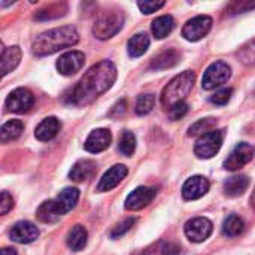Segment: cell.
<instances>
[{"instance_id": "1", "label": "cell", "mask_w": 255, "mask_h": 255, "mask_svg": "<svg viewBox=\"0 0 255 255\" xmlns=\"http://www.w3.org/2000/svg\"><path fill=\"white\" fill-rule=\"evenodd\" d=\"M117 79V67L112 61L103 60L93 66L79 82L66 94V102L75 106H87L106 93Z\"/></svg>"}, {"instance_id": "2", "label": "cell", "mask_w": 255, "mask_h": 255, "mask_svg": "<svg viewBox=\"0 0 255 255\" xmlns=\"http://www.w3.org/2000/svg\"><path fill=\"white\" fill-rule=\"evenodd\" d=\"M79 40V34L75 27L72 25H63L57 27L48 31H43L36 37L33 42V52L39 57L51 55L60 49L69 48L76 45Z\"/></svg>"}, {"instance_id": "3", "label": "cell", "mask_w": 255, "mask_h": 255, "mask_svg": "<svg viewBox=\"0 0 255 255\" xmlns=\"http://www.w3.org/2000/svg\"><path fill=\"white\" fill-rule=\"evenodd\" d=\"M196 81V75L194 72H182L181 75L175 76L163 90L161 93V103L164 108H172L178 103H182V100L190 94V91L193 90Z\"/></svg>"}, {"instance_id": "4", "label": "cell", "mask_w": 255, "mask_h": 255, "mask_svg": "<svg viewBox=\"0 0 255 255\" xmlns=\"http://www.w3.org/2000/svg\"><path fill=\"white\" fill-rule=\"evenodd\" d=\"M124 24V15L118 9H108L99 15L93 25V33L97 39H111L115 36Z\"/></svg>"}, {"instance_id": "5", "label": "cell", "mask_w": 255, "mask_h": 255, "mask_svg": "<svg viewBox=\"0 0 255 255\" xmlns=\"http://www.w3.org/2000/svg\"><path fill=\"white\" fill-rule=\"evenodd\" d=\"M224 139V131L223 130H212L196 142L194 145V152L199 158H212L218 151L221 149Z\"/></svg>"}, {"instance_id": "6", "label": "cell", "mask_w": 255, "mask_h": 255, "mask_svg": "<svg viewBox=\"0 0 255 255\" xmlns=\"http://www.w3.org/2000/svg\"><path fill=\"white\" fill-rule=\"evenodd\" d=\"M230 76H232L230 66L224 61H215L206 69L202 79V87L205 90H214L226 84L230 79Z\"/></svg>"}, {"instance_id": "7", "label": "cell", "mask_w": 255, "mask_h": 255, "mask_svg": "<svg viewBox=\"0 0 255 255\" xmlns=\"http://www.w3.org/2000/svg\"><path fill=\"white\" fill-rule=\"evenodd\" d=\"M211 28H212V18L208 15H199L187 21V24L182 28V36L187 40L196 42L205 37Z\"/></svg>"}, {"instance_id": "8", "label": "cell", "mask_w": 255, "mask_h": 255, "mask_svg": "<svg viewBox=\"0 0 255 255\" xmlns=\"http://www.w3.org/2000/svg\"><path fill=\"white\" fill-rule=\"evenodd\" d=\"M7 111L15 112V114H24L30 111L34 105V96L30 90L27 88H16L13 90L4 102Z\"/></svg>"}, {"instance_id": "9", "label": "cell", "mask_w": 255, "mask_h": 255, "mask_svg": "<svg viewBox=\"0 0 255 255\" xmlns=\"http://www.w3.org/2000/svg\"><path fill=\"white\" fill-rule=\"evenodd\" d=\"M212 230H214L212 223L208 218H203V217L193 218L191 221H188L185 224V235L194 244L205 242L212 235Z\"/></svg>"}, {"instance_id": "10", "label": "cell", "mask_w": 255, "mask_h": 255, "mask_svg": "<svg viewBox=\"0 0 255 255\" xmlns=\"http://www.w3.org/2000/svg\"><path fill=\"white\" fill-rule=\"evenodd\" d=\"M253 146L247 142H242L239 145H236V148L232 151V154L229 155V158L224 161V167L230 172L239 170L244 166H247L251 160H253Z\"/></svg>"}, {"instance_id": "11", "label": "cell", "mask_w": 255, "mask_h": 255, "mask_svg": "<svg viewBox=\"0 0 255 255\" xmlns=\"http://www.w3.org/2000/svg\"><path fill=\"white\" fill-rule=\"evenodd\" d=\"M85 63V55L81 51H69L63 54L57 61V69L61 75L70 76L78 73Z\"/></svg>"}, {"instance_id": "12", "label": "cell", "mask_w": 255, "mask_h": 255, "mask_svg": "<svg viewBox=\"0 0 255 255\" xmlns=\"http://www.w3.org/2000/svg\"><path fill=\"white\" fill-rule=\"evenodd\" d=\"M157 191L155 188L151 187H139L134 191H131L126 200V209L127 211H139L143 209L145 206H148L154 197H155Z\"/></svg>"}, {"instance_id": "13", "label": "cell", "mask_w": 255, "mask_h": 255, "mask_svg": "<svg viewBox=\"0 0 255 255\" xmlns=\"http://www.w3.org/2000/svg\"><path fill=\"white\" fill-rule=\"evenodd\" d=\"M10 239L16 244H31L39 238V230L30 221H19L16 223L9 233Z\"/></svg>"}, {"instance_id": "14", "label": "cell", "mask_w": 255, "mask_h": 255, "mask_svg": "<svg viewBox=\"0 0 255 255\" xmlns=\"http://www.w3.org/2000/svg\"><path fill=\"white\" fill-rule=\"evenodd\" d=\"M209 191V181L205 176H191L182 187V196L185 200H197Z\"/></svg>"}, {"instance_id": "15", "label": "cell", "mask_w": 255, "mask_h": 255, "mask_svg": "<svg viewBox=\"0 0 255 255\" xmlns=\"http://www.w3.org/2000/svg\"><path fill=\"white\" fill-rule=\"evenodd\" d=\"M127 173H128V170H127V167L123 166V164H117V166L111 167V169L103 175V178L100 179V182H99V185H97V191H99V193H105V191L114 190V188L127 176Z\"/></svg>"}, {"instance_id": "16", "label": "cell", "mask_w": 255, "mask_h": 255, "mask_svg": "<svg viewBox=\"0 0 255 255\" xmlns=\"http://www.w3.org/2000/svg\"><path fill=\"white\" fill-rule=\"evenodd\" d=\"M112 140L111 131L106 128H97L90 133V136L85 140V149L91 154H97L109 148Z\"/></svg>"}, {"instance_id": "17", "label": "cell", "mask_w": 255, "mask_h": 255, "mask_svg": "<svg viewBox=\"0 0 255 255\" xmlns=\"http://www.w3.org/2000/svg\"><path fill=\"white\" fill-rule=\"evenodd\" d=\"M63 215H66L61 209V206L58 205L57 200H48V202H43L37 212H36V217L39 221L42 223H46V224H51V223H57Z\"/></svg>"}, {"instance_id": "18", "label": "cell", "mask_w": 255, "mask_h": 255, "mask_svg": "<svg viewBox=\"0 0 255 255\" xmlns=\"http://www.w3.org/2000/svg\"><path fill=\"white\" fill-rule=\"evenodd\" d=\"M97 172V164L93 160H79L73 164L72 170L69 172V178L75 182H82L91 179Z\"/></svg>"}, {"instance_id": "19", "label": "cell", "mask_w": 255, "mask_h": 255, "mask_svg": "<svg viewBox=\"0 0 255 255\" xmlns=\"http://www.w3.org/2000/svg\"><path fill=\"white\" fill-rule=\"evenodd\" d=\"M60 127H61V124H60V121H58L55 117H48V118H45V120L36 127L34 136H36V139L40 140V142H48V140L54 139V137L58 134Z\"/></svg>"}, {"instance_id": "20", "label": "cell", "mask_w": 255, "mask_h": 255, "mask_svg": "<svg viewBox=\"0 0 255 255\" xmlns=\"http://www.w3.org/2000/svg\"><path fill=\"white\" fill-rule=\"evenodd\" d=\"M21 61V49L19 46H9V48H1V76H6L10 73Z\"/></svg>"}, {"instance_id": "21", "label": "cell", "mask_w": 255, "mask_h": 255, "mask_svg": "<svg viewBox=\"0 0 255 255\" xmlns=\"http://www.w3.org/2000/svg\"><path fill=\"white\" fill-rule=\"evenodd\" d=\"M181 60V54L176 49H167L160 52L157 57L152 58L151 61V69L152 70H164L176 66Z\"/></svg>"}, {"instance_id": "22", "label": "cell", "mask_w": 255, "mask_h": 255, "mask_svg": "<svg viewBox=\"0 0 255 255\" xmlns=\"http://www.w3.org/2000/svg\"><path fill=\"white\" fill-rule=\"evenodd\" d=\"M87 241H88V233L85 227L81 224L73 226L67 233V245L72 251H76V253L82 251L87 245Z\"/></svg>"}, {"instance_id": "23", "label": "cell", "mask_w": 255, "mask_h": 255, "mask_svg": "<svg viewBox=\"0 0 255 255\" xmlns=\"http://www.w3.org/2000/svg\"><path fill=\"white\" fill-rule=\"evenodd\" d=\"M248 185H250V179L245 175H236L224 182V191L230 197H238L247 191Z\"/></svg>"}, {"instance_id": "24", "label": "cell", "mask_w": 255, "mask_h": 255, "mask_svg": "<svg viewBox=\"0 0 255 255\" xmlns=\"http://www.w3.org/2000/svg\"><path fill=\"white\" fill-rule=\"evenodd\" d=\"M148 48H149V37H148V34H145V33H137V34H134V36L128 40V43H127L128 54H130L131 57H134V58L143 55V54L146 52Z\"/></svg>"}, {"instance_id": "25", "label": "cell", "mask_w": 255, "mask_h": 255, "mask_svg": "<svg viewBox=\"0 0 255 255\" xmlns=\"http://www.w3.org/2000/svg\"><path fill=\"white\" fill-rule=\"evenodd\" d=\"M22 130H24V124L19 120H10V121L3 124V127L0 130V140L3 143L15 140L21 136Z\"/></svg>"}, {"instance_id": "26", "label": "cell", "mask_w": 255, "mask_h": 255, "mask_svg": "<svg viewBox=\"0 0 255 255\" xmlns=\"http://www.w3.org/2000/svg\"><path fill=\"white\" fill-rule=\"evenodd\" d=\"M175 27V21L170 15H163L154 19L152 22V34L157 39H164L167 34H170V31Z\"/></svg>"}, {"instance_id": "27", "label": "cell", "mask_w": 255, "mask_h": 255, "mask_svg": "<svg viewBox=\"0 0 255 255\" xmlns=\"http://www.w3.org/2000/svg\"><path fill=\"white\" fill-rule=\"evenodd\" d=\"M55 200H57L58 205L61 206L63 212L67 214V212H70V211L76 206V203H78V200H79V191H78L76 188H64V190L57 196Z\"/></svg>"}, {"instance_id": "28", "label": "cell", "mask_w": 255, "mask_h": 255, "mask_svg": "<svg viewBox=\"0 0 255 255\" xmlns=\"http://www.w3.org/2000/svg\"><path fill=\"white\" fill-rule=\"evenodd\" d=\"M245 230V224H244V220L236 215V214H232L226 218L224 224H223V232L226 236L229 238H236L239 235H242Z\"/></svg>"}, {"instance_id": "29", "label": "cell", "mask_w": 255, "mask_h": 255, "mask_svg": "<svg viewBox=\"0 0 255 255\" xmlns=\"http://www.w3.org/2000/svg\"><path fill=\"white\" fill-rule=\"evenodd\" d=\"M67 10V4L66 3H54V4H48L43 9L37 10L34 18L40 19V21H46V19H54L58 16H63Z\"/></svg>"}, {"instance_id": "30", "label": "cell", "mask_w": 255, "mask_h": 255, "mask_svg": "<svg viewBox=\"0 0 255 255\" xmlns=\"http://www.w3.org/2000/svg\"><path fill=\"white\" fill-rule=\"evenodd\" d=\"M217 126V120L215 118H205V120H199L197 123H194L190 130H188V136H199V134H206L209 131H212V128Z\"/></svg>"}, {"instance_id": "31", "label": "cell", "mask_w": 255, "mask_h": 255, "mask_svg": "<svg viewBox=\"0 0 255 255\" xmlns=\"http://www.w3.org/2000/svg\"><path fill=\"white\" fill-rule=\"evenodd\" d=\"M118 149L123 155L126 157H131L134 149H136V137L131 131L126 130L120 139V145H118Z\"/></svg>"}, {"instance_id": "32", "label": "cell", "mask_w": 255, "mask_h": 255, "mask_svg": "<svg viewBox=\"0 0 255 255\" xmlns=\"http://www.w3.org/2000/svg\"><path fill=\"white\" fill-rule=\"evenodd\" d=\"M238 57L245 66H255V37L241 48Z\"/></svg>"}, {"instance_id": "33", "label": "cell", "mask_w": 255, "mask_h": 255, "mask_svg": "<svg viewBox=\"0 0 255 255\" xmlns=\"http://www.w3.org/2000/svg\"><path fill=\"white\" fill-rule=\"evenodd\" d=\"M155 103V96L154 94H142L137 97L136 102V114L137 115H146L152 111Z\"/></svg>"}, {"instance_id": "34", "label": "cell", "mask_w": 255, "mask_h": 255, "mask_svg": "<svg viewBox=\"0 0 255 255\" xmlns=\"http://www.w3.org/2000/svg\"><path fill=\"white\" fill-rule=\"evenodd\" d=\"M232 94H233V88H223V90L217 91L215 94H212L209 97V100H211V103H214L217 106H224L232 99Z\"/></svg>"}, {"instance_id": "35", "label": "cell", "mask_w": 255, "mask_h": 255, "mask_svg": "<svg viewBox=\"0 0 255 255\" xmlns=\"http://www.w3.org/2000/svg\"><path fill=\"white\" fill-rule=\"evenodd\" d=\"M134 223H136L134 218H127V220H124L123 223L117 224V226L114 227V230L111 232V238H112V239L121 238V236L126 235L128 230H131V227L134 226Z\"/></svg>"}, {"instance_id": "36", "label": "cell", "mask_w": 255, "mask_h": 255, "mask_svg": "<svg viewBox=\"0 0 255 255\" xmlns=\"http://www.w3.org/2000/svg\"><path fill=\"white\" fill-rule=\"evenodd\" d=\"M164 4H166L164 1H148V0L139 1V3H137L140 12H143V13H146V15H149V13H152V12H157V10L161 9Z\"/></svg>"}, {"instance_id": "37", "label": "cell", "mask_w": 255, "mask_h": 255, "mask_svg": "<svg viewBox=\"0 0 255 255\" xmlns=\"http://www.w3.org/2000/svg\"><path fill=\"white\" fill-rule=\"evenodd\" d=\"M187 112H188V105L182 102V103H178L169 109V117H170V120L176 121V120H181L182 117H185Z\"/></svg>"}, {"instance_id": "38", "label": "cell", "mask_w": 255, "mask_h": 255, "mask_svg": "<svg viewBox=\"0 0 255 255\" xmlns=\"http://www.w3.org/2000/svg\"><path fill=\"white\" fill-rule=\"evenodd\" d=\"M13 208V199L9 193L3 191L0 197V215H6Z\"/></svg>"}, {"instance_id": "39", "label": "cell", "mask_w": 255, "mask_h": 255, "mask_svg": "<svg viewBox=\"0 0 255 255\" xmlns=\"http://www.w3.org/2000/svg\"><path fill=\"white\" fill-rule=\"evenodd\" d=\"M126 108H127V105H126V100H120L114 108H112V111L109 112V117H112V118H118V117H121V115H124V112H126Z\"/></svg>"}, {"instance_id": "40", "label": "cell", "mask_w": 255, "mask_h": 255, "mask_svg": "<svg viewBox=\"0 0 255 255\" xmlns=\"http://www.w3.org/2000/svg\"><path fill=\"white\" fill-rule=\"evenodd\" d=\"M0 255H16V251L12 250V248H4V250H1Z\"/></svg>"}, {"instance_id": "41", "label": "cell", "mask_w": 255, "mask_h": 255, "mask_svg": "<svg viewBox=\"0 0 255 255\" xmlns=\"http://www.w3.org/2000/svg\"><path fill=\"white\" fill-rule=\"evenodd\" d=\"M251 205L255 208V190L254 193H253V196H251Z\"/></svg>"}, {"instance_id": "42", "label": "cell", "mask_w": 255, "mask_h": 255, "mask_svg": "<svg viewBox=\"0 0 255 255\" xmlns=\"http://www.w3.org/2000/svg\"><path fill=\"white\" fill-rule=\"evenodd\" d=\"M134 255H148L146 253H137V254H134Z\"/></svg>"}]
</instances>
